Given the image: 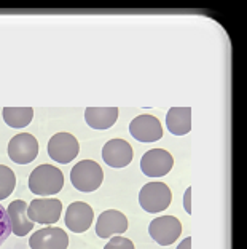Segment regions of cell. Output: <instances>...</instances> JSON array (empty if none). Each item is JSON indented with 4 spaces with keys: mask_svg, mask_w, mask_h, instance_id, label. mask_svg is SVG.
<instances>
[{
    "mask_svg": "<svg viewBox=\"0 0 247 249\" xmlns=\"http://www.w3.org/2000/svg\"><path fill=\"white\" fill-rule=\"evenodd\" d=\"M104 249H136L134 243L125 236H112V240L104 246Z\"/></svg>",
    "mask_w": 247,
    "mask_h": 249,
    "instance_id": "ffe728a7",
    "label": "cell"
},
{
    "mask_svg": "<svg viewBox=\"0 0 247 249\" xmlns=\"http://www.w3.org/2000/svg\"><path fill=\"white\" fill-rule=\"evenodd\" d=\"M134 152L125 139H110L102 147V160L110 168H125L132 161Z\"/></svg>",
    "mask_w": 247,
    "mask_h": 249,
    "instance_id": "8fae6325",
    "label": "cell"
},
{
    "mask_svg": "<svg viewBox=\"0 0 247 249\" xmlns=\"http://www.w3.org/2000/svg\"><path fill=\"white\" fill-rule=\"evenodd\" d=\"M148 233L151 240L158 243L160 246H169L179 240L182 233L181 220L174 216H163L156 217L148 225Z\"/></svg>",
    "mask_w": 247,
    "mask_h": 249,
    "instance_id": "52a82bcc",
    "label": "cell"
},
{
    "mask_svg": "<svg viewBox=\"0 0 247 249\" xmlns=\"http://www.w3.org/2000/svg\"><path fill=\"white\" fill-rule=\"evenodd\" d=\"M15 187H16L15 171L8 166L0 165V201L13 194Z\"/></svg>",
    "mask_w": 247,
    "mask_h": 249,
    "instance_id": "ac0fdd59",
    "label": "cell"
},
{
    "mask_svg": "<svg viewBox=\"0 0 247 249\" xmlns=\"http://www.w3.org/2000/svg\"><path fill=\"white\" fill-rule=\"evenodd\" d=\"M190 198H192V189L185 190V195H183V206H185V211H187V214H192V206H190Z\"/></svg>",
    "mask_w": 247,
    "mask_h": 249,
    "instance_id": "44dd1931",
    "label": "cell"
},
{
    "mask_svg": "<svg viewBox=\"0 0 247 249\" xmlns=\"http://www.w3.org/2000/svg\"><path fill=\"white\" fill-rule=\"evenodd\" d=\"M118 120L116 107H88L85 109V122L93 129H109Z\"/></svg>",
    "mask_w": 247,
    "mask_h": 249,
    "instance_id": "9a60e30c",
    "label": "cell"
},
{
    "mask_svg": "<svg viewBox=\"0 0 247 249\" xmlns=\"http://www.w3.org/2000/svg\"><path fill=\"white\" fill-rule=\"evenodd\" d=\"M78 152H80V144L70 133H56L48 142V155L51 157V160L63 165L75 160Z\"/></svg>",
    "mask_w": 247,
    "mask_h": 249,
    "instance_id": "8992f818",
    "label": "cell"
},
{
    "mask_svg": "<svg viewBox=\"0 0 247 249\" xmlns=\"http://www.w3.org/2000/svg\"><path fill=\"white\" fill-rule=\"evenodd\" d=\"M38 141L29 133H21L8 142V157L18 165H29L38 155Z\"/></svg>",
    "mask_w": 247,
    "mask_h": 249,
    "instance_id": "5b68a950",
    "label": "cell"
},
{
    "mask_svg": "<svg viewBox=\"0 0 247 249\" xmlns=\"http://www.w3.org/2000/svg\"><path fill=\"white\" fill-rule=\"evenodd\" d=\"M129 133L139 142H156L163 138V126L156 117L144 114L129 123Z\"/></svg>",
    "mask_w": 247,
    "mask_h": 249,
    "instance_id": "9c48e42d",
    "label": "cell"
},
{
    "mask_svg": "<svg viewBox=\"0 0 247 249\" xmlns=\"http://www.w3.org/2000/svg\"><path fill=\"white\" fill-rule=\"evenodd\" d=\"M29 246L31 249H67L69 235L59 227H47L31 236Z\"/></svg>",
    "mask_w": 247,
    "mask_h": 249,
    "instance_id": "7c38bea8",
    "label": "cell"
},
{
    "mask_svg": "<svg viewBox=\"0 0 247 249\" xmlns=\"http://www.w3.org/2000/svg\"><path fill=\"white\" fill-rule=\"evenodd\" d=\"M27 206L29 205H26V201L15 200V201H11L7 208L8 216H10L11 231H13L16 236H26L33 229V222L27 217Z\"/></svg>",
    "mask_w": 247,
    "mask_h": 249,
    "instance_id": "5bb4252c",
    "label": "cell"
},
{
    "mask_svg": "<svg viewBox=\"0 0 247 249\" xmlns=\"http://www.w3.org/2000/svg\"><path fill=\"white\" fill-rule=\"evenodd\" d=\"M11 235V225H10V216L7 208L0 205V246L3 245L7 238Z\"/></svg>",
    "mask_w": 247,
    "mask_h": 249,
    "instance_id": "d6986e66",
    "label": "cell"
},
{
    "mask_svg": "<svg viewBox=\"0 0 247 249\" xmlns=\"http://www.w3.org/2000/svg\"><path fill=\"white\" fill-rule=\"evenodd\" d=\"M172 201V192L163 182H148L139 192V203L144 211L147 213H161L169 208Z\"/></svg>",
    "mask_w": 247,
    "mask_h": 249,
    "instance_id": "3957f363",
    "label": "cell"
},
{
    "mask_svg": "<svg viewBox=\"0 0 247 249\" xmlns=\"http://www.w3.org/2000/svg\"><path fill=\"white\" fill-rule=\"evenodd\" d=\"M177 249H192V238H185L183 241H181L179 243V246H177Z\"/></svg>",
    "mask_w": 247,
    "mask_h": 249,
    "instance_id": "7402d4cb",
    "label": "cell"
},
{
    "mask_svg": "<svg viewBox=\"0 0 247 249\" xmlns=\"http://www.w3.org/2000/svg\"><path fill=\"white\" fill-rule=\"evenodd\" d=\"M64 187V174L51 165L37 166L29 176V190L33 195L51 196L59 194Z\"/></svg>",
    "mask_w": 247,
    "mask_h": 249,
    "instance_id": "6da1fadb",
    "label": "cell"
},
{
    "mask_svg": "<svg viewBox=\"0 0 247 249\" xmlns=\"http://www.w3.org/2000/svg\"><path fill=\"white\" fill-rule=\"evenodd\" d=\"M104 171L96 161L93 160H82L72 168L70 171V182L77 190L83 194L98 190L102 185Z\"/></svg>",
    "mask_w": 247,
    "mask_h": 249,
    "instance_id": "7a4b0ae2",
    "label": "cell"
},
{
    "mask_svg": "<svg viewBox=\"0 0 247 249\" xmlns=\"http://www.w3.org/2000/svg\"><path fill=\"white\" fill-rule=\"evenodd\" d=\"M128 219L121 211L107 209L98 217L96 233L99 238H110L114 235H123L128 230Z\"/></svg>",
    "mask_w": 247,
    "mask_h": 249,
    "instance_id": "4fadbf2b",
    "label": "cell"
},
{
    "mask_svg": "<svg viewBox=\"0 0 247 249\" xmlns=\"http://www.w3.org/2000/svg\"><path fill=\"white\" fill-rule=\"evenodd\" d=\"M64 220H66L67 229L70 231H74V233H83V231H86L91 227V224L94 220V211L85 201L70 203V205L67 206Z\"/></svg>",
    "mask_w": 247,
    "mask_h": 249,
    "instance_id": "30bf717a",
    "label": "cell"
},
{
    "mask_svg": "<svg viewBox=\"0 0 247 249\" xmlns=\"http://www.w3.org/2000/svg\"><path fill=\"white\" fill-rule=\"evenodd\" d=\"M63 213V203L56 198H35L27 206V217L33 224H56Z\"/></svg>",
    "mask_w": 247,
    "mask_h": 249,
    "instance_id": "277c9868",
    "label": "cell"
},
{
    "mask_svg": "<svg viewBox=\"0 0 247 249\" xmlns=\"http://www.w3.org/2000/svg\"><path fill=\"white\" fill-rule=\"evenodd\" d=\"M166 126L174 136H185L192 131V109L172 107L166 115Z\"/></svg>",
    "mask_w": 247,
    "mask_h": 249,
    "instance_id": "2e32d148",
    "label": "cell"
},
{
    "mask_svg": "<svg viewBox=\"0 0 247 249\" xmlns=\"http://www.w3.org/2000/svg\"><path fill=\"white\" fill-rule=\"evenodd\" d=\"M174 166V158L165 149H151L140 158V169L148 178H163Z\"/></svg>",
    "mask_w": 247,
    "mask_h": 249,
    "instance_id": "ba28073f",
    "label": "cell"
},
{
    "mask_svg": "<svg viewBox=\"0 0 247 249\" xmlns=\"http://www.w3.org/2000/svg\"><path fill=\"white\" fill-rule=\"evenodd\" d=\"M2 115L10 128H26L33 118V109L31 107H5Z\"/></svg>",
    "mask_w": 247,
    "mask_h": 249,
    "instance_id": "e0dca14e",
    "label": "cell"
}]
</instances>
